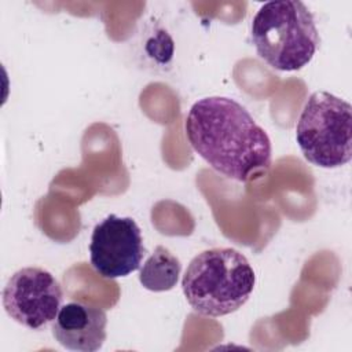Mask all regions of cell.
Instances as JSON below:
<instances>
[{"instance_id": "cell-1", "label": "cell", "mask_w": 352, "mask_h": 352, "mask_svg": "<svg viewBox=\"0 0 352 352\" xmlns=\"http://www.w3.org/2000/svg\"><path fill=\"white\" fill-rule=\"evenodd\" d=\"M184 128L198 155L228 179L248 182L271 165L270 136L231 98L208 96L197 100L186 117Z\"/></svg>"}, {"instance_id": "cell-2", "label": "cell", "mask_w": 352, "mask_h": 352, "mask_svg": "<svg viewBox=\"0 0 352 352\" xmlns=\"http://www.w3.org/2000/svg\"><path fill=\"white\" fill-rule=\"evenodd\" d=\"M256 283L248 258L232 248L198 253L188 264L182 287L191 308L204 316H224L239 309Z\"/></svg>"}, {"instance_id": "cell-3", "label": "cell", "mask_w": 352, "mask_h": 352, "mask_svg": "<svg viewBox=\"0 0 352 352\" xmlns=\"http://www.w3.org/2000/svg\"><path fill=\"white\" fill-rule=\"evenodd\" d=\"M252 41L271 67L294 72L312 60L320 40L308 7L298 0H282L258 8L252 21Z\"/></svg>"}, {"instance_id": "cell-4", "label": "cell", "mask_w": 352, "mask_h": 352, "mask_svg": "<svg viewBox=\"0 0 352 352\" xmlns=\"http://www.w3.org/2000/svg\"><path fill=\"white\" fill-rule=\"evenodd\" d=\"M297 144L311 164L340 168L352 158V107L344 99L316 91L305 102L296 126Z\"/></svg>"}, {"instance_id": "cell-5", "label": "cell", "mask_w": 352, "mask_h": 352, "mask_svg": "<svg viewBox=\"0 0 352 352\" xmlns=\"http://www.w3.org/2000/svg\"><path fill=\"white\" fill-rule=\"evenodd\" d=\"M63 293L55 276L40 267H25L11 275L3 290V307L19 324L38 330L52 322Z\"/></svg>"}, {"instance_id": "cell-6", "label": "cell", "mask_w": 352, "mask_h": 352, "mask_svg": "<svg viewBox=\"0 0 352 352\" xmlns=\"http://www.w3.org/2000/svg\"><path fill=\"white\" fill-rule=\"evenodd\" d=\"M144 254L142 232L132 217L109 214L95 226L89 260L100 276L107 279L126 276L140 268Z\"/></svg>"}, {"instance_id": "cell-7", "label": "cell", "mask_w": 352, "mask_h": 352, "mask_svg": "<svg viewBox=\"0 0 352 352\" xmlns=\"http://www.w3.org/2000/svg\"><path fill=\"white\" fill-rule=\"evenodd\" d=\"M106 312L92 304L73 301L60 307L52 320V336L66 349L96 352L106 341Z\"/></svg>"}, {"instance_id": "cell-8", "label": "cell", "mask_w": 352, "mask_h": 352, "mask_svg": "<svg viewBox=\"0 0 352 352\" xmlns=\"http://www.w3.org/2000/svg\"><path fill=\"white\" fill-rule=\"evenodd\" d=\"M180 271L182 264L179 258L169 249L160 245L140 268L139 280L147 290L166 292L176 286Z\"/></svg>"}]
</instances>
